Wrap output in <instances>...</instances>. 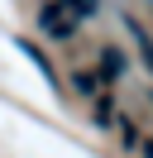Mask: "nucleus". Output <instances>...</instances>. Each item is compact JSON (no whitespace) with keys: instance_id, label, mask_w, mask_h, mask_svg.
Returning <instances> with one entry per match:
<instances>
[{"instance_id":"2","label":"nucleus","mask_w":153,"mask_h":158,"mask_svg":"<svg viewBox=\"0 0 153 158\" xmlns=\"http://www.w3.org/2000/svg\"><path fill=\"white\" fill-rule=\"evenodd\" d=\"M124 67H129V58H124V48H115V43H105V48H101V72H96V77H101V81H120V77H124Z\"/></svg>"},{"instance_id":"5","label":"nucleus","mask_w":153,"mask_h":158,"mask_svg":"<svg viewBox=\"0 0 153 158\" xmlns=\"http://www.w3.org/2000/svg\"><path fill=\"white\" fill-rule=\"evenodd\" d=\"M19 53H29V62H34V67L43 72L48 81H53V86H62V81H57V72H53V62H48V58H43V53H38V48H34L29 39H19Z\"/></svg>"},{"instance_id":"1","label":"nucleus","mask_w":153,"mask_h":158,"mask_svg":"<svg viewBox=\"0 0 153 158\" xmlns=\"http://www.w3.org/2000/svg\"><path fill=\"white\" fill-rule=\"evenodd\" d=\"M91 15H96V0H43V5H38V29H43L48 39L67 43V39H76V29H81Z\"/></svg>"},{"instance_id":"3","label":"nucleus","mask_w":153,"mask_h":158,"mask_svg":"<svg viewBox=\"0 0 153 158\" xmlns=\"http://www.w3.org/2000/svg\"><path fill=\"white\" fill-rule=\"evenodd\" d=\"M124 29H129V39H134V48H139V58H143V67L153 72V39H148V29H143L134 15H124Z\"/></svg>"},{"instance_id":"4","label":"nucleus","mask_w":153,"mask_h":158,"mask_svg":"<svg viewBox=\"0 0 153 158\" xmlns=\"http://www.w3.org/2000/svg\"><path fill=\"white\" fill-rule=\"evenodd\" d=\"M72 91L86 101H101V77L96 72H72Z\"/></svg>"}]
</instances>
